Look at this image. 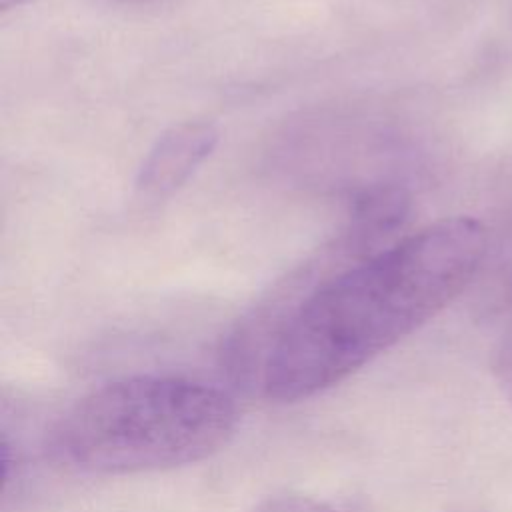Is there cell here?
Masks as SVG:
<instances>
[{
    "instance_id": "cell-7",
    "label": "cell",
    "mask_w": 512,
    "mask_h": 512,
    "mask_svg": "<svg viewBox=\"0 0 512 512\" xmlns=\"http://www.w3.org/2000/svg\"><path fill=\"white\" fill-rule=\"evenodd\" d=\"M26 2H30V0H0V8H2V10H10V8L22 6V4H26Z\"/></svg>"
},
{
    "instance_id": "cell-1",
    "label": "cell",
    "mask_w": 512,
    "mask_h": 512,
    "mask_svg": "<svg viewBox=\"0 0 512 512\" xmlns=\"http://www.w3.org/2000/svg\"><path fill=\"white\" fill-rule=\"evenodd\" d=\"M484 254L482 224L454 216L318 282L278 332L260 390L274 402H298L342 382L444 310Z\"/></svg>"
},
{
    "instance_id": "cell-4",
    "label": "cell",
    "mask_w": 512,
    "mask_h": 512,
    "mask_svg": "<svg viewBox=\"0 0 512 512\" xmlns=\"http://www.w3.org/2000/svg\"><path fill=\"white\" fill-rule=\"evenodd\" d=\"M408 214V196L396 186L366 190L356 202L342 244L350 250H366L402 226Z\"/></svg>"
},
{
    "instance_id": "cell-2",
    "label": "cell",
    "mask_w": 512,
    "mask_h": 512,
    "mask_svg": "<svg viewBox=\"0 0 512 512\" xmlns=\"http://www.w3.org/2000/svg\"><path fill=\"white\" fill-rule=\"evenodd\" d=\"M238 408L222 388L176 376H130L78 400L52 446L86 474H138L200 462L234 434Z\"/></svg>"
},
{
    "instance_id": "cell-5",
    "label": "cell",
    "mask_w": 512,
    "mask_h": 512,
    "mask_svg": "<svg viewBox=\"0 0 512 512\" xmlns=\"http://www.w3.org/2000/svg\"><path fill=\"white\" fill-rule=\"evenodd\" d=\"M492 366L502 394L512 402V320L498 338Z\"/></svg>"
},
{
    "instance_id": "cell-6",
    "label": "cell",
    "mask_w": 512,
    "mask_h": 512,
    "mask_svg": "<svg viewBox=\"0 0 512 512\" xmlns=\"http://www.w3.org/2000/svg\"><path fill=\"white\" fill-rule=\"evenodd\" d=\"M254 512H340V510L310 496L284 494V496L268 498Z\"/></svg>"
},
{
    "instance_id": "cell-3",
    "label": "cell",
    "mask_w": 512,
    "mask_h": 512,
    "mask_svg": "<svg viewBox=\"0 0 512 512\" xmlns=\"http://www.w3.org/2000/svg\"><path fill=\"white\" fill-rule=\"evenodd\" d=\"M218 144V130L208 122H182L166 130L144 158L136 192L144 200L174 194Z\"/></svg>"
}]
</instances>
